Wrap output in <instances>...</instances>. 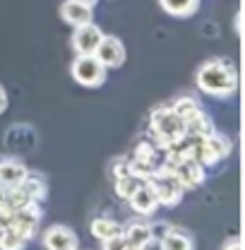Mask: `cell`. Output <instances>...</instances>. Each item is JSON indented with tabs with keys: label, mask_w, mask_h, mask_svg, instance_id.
I'll return each instance as SVG.
<instances>
[{
	"label": "cell",
	"mask_w": 245,
	"mask_h": 250,
	"mask_svg": "<svg viewBox=\"0 0 245 250\" xmlns=\"http://www.w3.org/2000/svg\"><path fill=\"white\" fill-rule=\"evenodd\" d=\"M70 72H72V80L77 84L89 87V89L101 87L106 82V75H108V70L99 62V58L94 53H87V56H80L77 53V58L70 65Z\"/></svg>",
	"instance_id": "277c9868"
},
{
	"label": "cell",
	"mask_w": 245,
	"mask_h": 250,
	"mask_svg": "<svg viewBox=\"0 0 245 250\" xmlns=\"http://www.w3.org/2000/svg\"><path fill=\"white\" fill-rule=\"evenodd\" d=\"M61 17L70 27H82V24L94 22V10L80 0H65L61 5Z\"/></svg>",
	"instance_id": "30bf717a"
},
{
	"label": "cell",
	"mask_w": 245,
	"mask_h": 250,
	"mask_svg": "<svg viewBox=\"0 0 245 250\" xmlns=\"http://www.w3.org/2000/svg\"><path fill=\"white\" fill-rule=\"evenodd\" d=\"M94 56L99 58V62L106 67V70H116V67H121L122 62H125V46H122V41L118 36H101V41H99V46H96V51H94Z\"/></svg>",
	"instance_id": "5b68a950"
},
{
	"label": "cell",
	"mask_w": 245,
	"mask_h": 250,
	"mask_svg": "<svg viewBox=\"0 0 245 250\" xmlns=\"http://www.w3.org/2000/svg\"><path fill=\"white\" fill-rule=\"evenodd\" d=\"M152 132L154 137L163 145V147H173V145H183L185 140V121L171 108V106H161L152 111Z\"/></svg>",
	"instance_id": "7a4b0ae2"
},
{
	"label": "cell",
	"mask_w": 245,
	"mask_h": 250,
	"mask_svg": "<svg viewBox=\"0 0 245 250\" xmlns=\"http://www.w3.org/2000/svg\"><path fill=\"white\" fill-rule=\"evenodd\" d=\"M159 5L163 7V12H168L173 17H190L197 12L200 0H159Z\"/></svg>",
	"instance_id": "9a60e30c"
},
{
	"label": "cell",
	"mask_w": 245,
	"mask_h": 250,
	"mask_svg": "<svg viewBox=\"0 0 245 250\" xmlns=\"http://www.w3.org/2000/svg\"><path fill=\"white\" fill-rule=\"evenodd\" d=\"M7 108V92H5V87L0 84V113Z\"/></svg>",
	"instance_id": "44dd1931"
},
{
	"label": "cell",
	"mask_w": 245,
	"mask_h": 250,
	"mask_svg": "<svg viewBox=\"0 0 245 250\" xmlns=\"http://www.w3.org/2000/svg\"><path fill=\"white\" fill-rule=\"evenodd\" d=\"M20 186L29 192V197L34 200V202L43 200V197H46V192H48V186H46L43 176H39V173H31V171H27V176H24V181H22Z\"/></svg>",
	"instance_id": "2e32d148"
},
{
	"label": "cell",
	"mask_w": 245,
	"mask_h": 250,
	"mask_svg": "<svg viewBox=\"0 0 245 250\" xmlns=\"http://www.w3.org/2000/svg\"><path fill=\"white\" fill-rule=\"evenodd\" d=\"M24 246H27V241L17 231H12L10 226H2L0 229V248L2 250H22Z\"/></svg>",
	"instance_id": "d6986e66"
},
{
	"label": "cell",
	"mask_w": 245,
	"mask_h": 250,
	"mask_svg": "<svg viewBox=\"0 0 245 250\" xmlns=\"http://www.w3.org/2000/svg\"><path fill=\"white\" fill-rule=\"evenodd\" d=\"M27 166L20 161V159H2L0 161V183L5 188H12V186H20L27 176Z\"/></svg>",
	"instance_id": "4fadbf2b"
},
{
	"label": "cell",
	"mask_w": 245,
	"mask_h": 250,
	"mask_svg": "<svg viewBox=\"0 0 245 250\" xmlns=\"http://www.w3.org/2000/svg\"><path fill=\"white\" fill-rule=\"evenodd\" d=\"M122 236H125V250H142L149 248V243L154 241V229L149 224H130L127 229H122Z\"/></svg>",
	"instance_id": "8fae6325"
},
{
	"label": "cell",
	"mask_w": 245,
	"mask_h": 250,
	"mask_svg": "<svg viewBox=\"0 0 245 250\" xmlns=\"http://www.w3.org/2000/svg\"><path fill=\"white\" fill-rule=\"evenodd\" d=\"M183 121H187V118H192L197 111H200V104L192 99V96H181V99H176V104L171 106Z\"/></svg>",
	"instance_id": "ffe728a7"
},
{
	"label": "cell",
	"mask_w": 245,
	"mask_h": 250,
	"mask_svg": "<svg viewBox=\"0 0 245 250\" xmlns=\"http://www.w3.org/2000/svg\"><path fill=\"white\" fill-rule=\"evenodd\" d=\"M5 192H7V188L0 183V207H2V200H5Z\"/></svg>",
	"instance_id": "603a6c76"
},
{
	"label": "cell",
	"mask_w": 245,
	"mask_h": 250,
	"mask_svg": "<svg viewBox=\"0 0 245 250\" xmlns=\"http://www.w3.org/2000/svg\"><path fill=\"white\" fill-rule=\"evenodd\" d=\"M144 183V178L142 176H137V173H132V171H127V173H121V176H116V192L121 195L122 200H127L137 188Z\"/></svg>",
	"instance_id": "e0dca14e"
},
{
	"label": "cell",
	"mask_w": 245,
	"mask_h": 250,
	"mask_svg": "<svg viewBox=\"0 0 245 250\" xmlns=\"http://www.w3.org/2000/svg\"><path fill=\"white\" fill-rule=\"evenodd\" d=\"M43 246L48 250H77L80 248V238L70 226L56 224L51 229H46L43 233Z\"/></svg>",
	"instance_id": "52a82bcc"
},
{
	"label": "cell",
	"mask_w": 245,
	"mask_h": 250,
	"mask_svg": "<svg viewBox=\"0 0 245 250\" xmlns=\"http://www.w3.org/2000/svg\"><path fill=\"white\" fill-rule=\"evenodd\" d=\"M224 248H241V243H238V238H233V243H224Z\"/></svg>",
	"instance_id": "7402d4cb"
},
{
	"label": "cell",
	"mask_w": 245,
	"mask_h": 250,
	"mask_svg": "<svg viewBox=\"0 0 245 250\" xmlns=\"http://www.w3.org/2000/svg\"><path fill=\"white\" fill-rule=\"evenodd\" d=\"M121 231H122V226L118 221H113V219L99 217L92 221V236L99 238V241H106V238H111V236H116V233H121Z\"/></svg>",
	"instance_id": "ac0fdd59"
},
{
	"label": "cell",
	"mask_w": 245,
	"mask_h": 250,
	"mask_svg": "<svg viewBox=\"0 0 245 250\" xmlns=\"http://www.w3.org/2000/svg\"><path fill=\"white\" fill-rule=\"evenodd\" d=\"M147 181L152 183L154 192H156V197H159V205H163V207H176V205L183 200L185 188H183V183L178 181V176H176L173 171L159 166Z\"/></svg>",
	"instance_id": "3957f363"
},
{
	"label": "cell",
	"mask_w": 245,
	"mask_h": 250,
	"mask_svg": "<svg viewBox=\"0 0 245 250\" xmlns=\"http://www.w3.org/2000/svg\"><path fill=\"white\" fill-rule=\"evenodd\" d=\"M127 202H130V207H132L137 214H144V217L154 214V212H156V207H159V197H156L152 183H149L147 178H144V183H142V186L127 197Z\"/></svg>",
	"instance_id": "9c48e42d"
},
{
	"label": "cell",
	"mask_w": 245,
	"mask_h": 250,
	"mask_svg": "<svg viewBox=\"0 0 245 250\" xmlns=\"http://www.w3.org/2000/svg\"><path fill=\"white\" fill-rule=\"evenodd\" d=\"M39 219H41V212L36 209V202H31V205H27V207L12 212L7 226H10L12 231H17L24 241H29V238H34V233H36Z\"/></svg>",
	"instance_id": "8992f818"
},
{
	"label": "cell",
	"mask_w": 245,
	"mask_h": 250,
	"mask_svg": "<svg viewBox=\"0 0 245 250\" xmlns=\"http://www.w3.org/2000/svg\"><path fill=\"white\" fill-rule=\"evenodd\" d=\"M214 132V125H212V118L207 113H202V108L185 121V137H195V140H202L207 135Z\"/></svg>",
	"instance_id": "5bb4252c"
},
{
	"label": "cell",
	"mask_w": 245,
	"mask_h": 250,
	"mask_svg": "<svg viewBox=\"0 0 245 250\" xmlns=\"http://www.w3.org/2000/svg\"><path fill=\"white\" fill-rule=\"evenodd\" d=\"M195 82H197L200 92L224 99V96H231L238 89V72L226 61H207L197 67Z\"/></svg>",
	"instance_id": "6da1fadb"
},
{
	"label": "cell",
	"mask_w": 245,
	"mask_h": 250,
	"mask_svg": "<svg viewBox=\"0 0 245 250\" xmlns=\"http://www.w3.org/2000/svg\"><path fill=\"white\" fill-rule=\"evenodd\" d=\"M80 2H84V5H89V7H94V5H96V0H80Z\"/></svg>",
	"instance_id": "cb8c5ba5"
},
{
	"label": "cell",
	"mask_w": 245,
	"mask_h": 250,
	"mask_svg": "<svg viewBox=\"0 0 245 250\" xmlns=\"http://www.w3.org/2000/svg\"><path fill=\"white\" fill-rule=\"evenodd\" d=\"M101 36H103V31L99 29L94 22L82 24V27H75V34H72V48H75V53H80V56L94 53L96 46H99V41H101Z\"/></svg>",
	"instance_id": "ba28073f"
},
{
	"label": "cell",
	"mask_w": 245,
	"mask_h": 250,
	"mask_svg": "<svg viewBox=\"0 0 245 250\" xmlns=\"http://www.w3.org/2000/svg\"><path fill=\"white\" fill-rule=\"evenodd\" d=\"M159 246L163 250H192L195 241H192V236L187 231L178 229V226H168L166 233L159 238Z\"/></svg>",
	"instance_id": "7c38bea8"
}]
</instances>
